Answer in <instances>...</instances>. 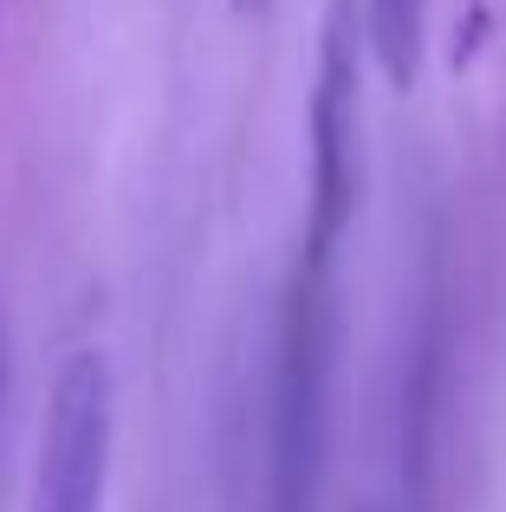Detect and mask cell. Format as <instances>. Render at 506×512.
<instances>
[{
  "label": "cell",
  "instance_id": "cell-1",
  "mask_svg": "<svg viewBox=\"0 0 506 512\" xmlns=\"http://www.w3.org/2000/svg\"><path fill=\"white\" fill-rule=\"evenodd\" d=\"M338 247L299 240L273 350V512H312L338 376Z\"/></svg>",
  "mask_w": 506,
  "mask_h": 512
},
{
  "label": "cell",
  "instance_id": "cell-5",
  "mask_svg": "<svg viewBox=\"0 0 506 512\" xmlns=\"http://www.w3.org/2000/svg\"><path fill=\"white\" fill-rule=\"evenodd\" d=\"M273 0H234V13H266Z\"/></svg>",
  "mask_w": 506,
  "mask_h": 512
},
{
  "label": "cell",
  "instance_id": "cell-4",
  "mask_svg": "<svg viewBox=\"0 0 506 512\" xmlns=\"http://www.w3.org/2000/svg\"><path fill=\"white\" fill-rule=\"evenodd\" d=\"M422 33H429V0H364V39L383 85L409 91L422 72Z\"/></svg>",
  "mask_w": 506,
  "mask_h": 512
},
{
  "label": "cell",
  "instance_id": "cell-2",
  "mask_svg": "<svg viewBox=\"0 0 506 512\" xmlns=\"http://www.w3.org/2000/svg\"><path fill=\"white\" fill-rule=\"evenodd\" d=\"M364 0H331L318 33V72L305 104V227L299 240L338 247L364 208Z\"/></svg>",
  "mask_w": 506,
  "mask_h": 512
},
{
  "label": "cell",
  "instance_id": "cell-3",
  "mask_svg": "<svg viewBox=\"0 0 506 512\" xmlns=\"http://www.w3.org/2000/svg\"><path fill=\"white\" fill-rule=\"evenodd\" d=\"M117 441V376L104 350H72L52 383L26 512H104Z\"/></svg>",
  "mask_w": 506,
  "mask_h": 512
}]
</instances>
